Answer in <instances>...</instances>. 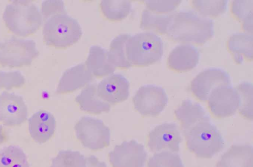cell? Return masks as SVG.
I'll return each mask as SVG.
<instances>
[{"label":"cell","mask_w":253,"mask_h":167,"mask_svg":"<svg viewBox=\"0 0 253 167\" xmlns=\"http://www.w3.org/2000/svg\"><path fill=\"white\" fill-rule=\"evenodd\" d=\"M174 114L180 122L183 134L198 123L210 120V117L202 106L190 100H183L174 111Z\"/></svg>","instance_id":"ac0fdd59"},{"label":"cell","mask_w":253,"mask_h":167,"mask_svg":"<svg viewBox=\"0 0 253 167\" xmlns=\"http://www.w3.org/2000/svg\"><path fill=\"white\" fill-rule=\"evenodd\" d=\"M26 82L23 75L19 71L0 70V89L11 90L23 87Z\"/></svg>","instance_id":"4dcf8cb0"},{"label":"cell","mask_w":253,"mask_h":167,"mask_svg":"<svg viewBox=\"0 0 253 167\" xmlns=\"http://www.w3.org/2000/svg\"><path fill=\"white\" fill-rule=\"evenodd\" d=\"M93 76L84 63L76 65L67 69L62 75L56 92L65 94L74 92L89 84Z\"/></svg>","instance_id":"2e32d148"},{"label":"cell","mask_w":253,"mask_h":167,"mask_svg":"<svg viewBox=\"0 0 253 167\" xmlns=\"http://www.w3.org/2000/svg\"><path fill=\"white\" fill-rule=\"evenodd\" d=\"M144 2L147 10L159 14L173 11L181 3V0H147Z\"/></svg>","instance_id":"1f68e13d"},{"label":"cell","mask_w":253,"mask_h":167,"mask_svg":"<svg viewBox=\"0 0 253 167\" xmlns=\"http://www.w3.org/2000/svg\"><path fill=\"white\" fill-rule=\"evenodd\" d=\"M217 167H253V147L249 144L232 145L221 156Z\"/></svg>","instance_id":"ffe728a7"},{"label":"cell","mask_w":253,"mask_h":167,"mask_svg":"<svg viewBox=\"0 0 253 167\" xmlns=\"http://www.w3.org/2000/svg\"><path fill=\"white\" fill-rule=\"evenodd\" d=\"M200 53L197 48L190 44L177 46L169 53L167 65L171 69L185 72L193 69L198 64Z\"/></svg>","instance_id":"e0dca14e"},{"label":"cell","mask_w":253,"mask_h":167,"mask_svg":"<svg viewBox=\"0 0 253 167\" xmlns=\"http://www.w3.org/2000/svg\"><path fill=\"white\" fill-rule=\"evenodd\" d=\"M82 35L77 20L67 13L54 15L45 21L42 35L45 44L57 49H65L77 43Z\"/></svg>","instance_id":"277c9868"},{"label":"cell","mask_w":253,"mask_h":167,"mask_svg":"<svg viewBox=\"0 0 253 167\" xmlns=\"http://www.w3.org/2000/svg\"><path fill=\"white\" fill-rule=\"evenodd\" d=\"M23 150L17 146L9 145L0 151V167H29Z\"/></svg>","instance_id":"d4e9b609"},{"label":"cell","mask_w":253,"mask_h":167,"mask_svg":"<svg viewBox=\"0 0 253 167\" xmlns=\"http://www.w3.org/2000/svg\"><path fill=\"white\" fill-rule=\"evenodd\" d=\"M207 101L211 113L223 118L233 115L238 110L240 99L235 88L231 85H221L211 92Z\"/></svg>","instance_id":"9c48e42d"},{"label":"cell","mask_w":253,"mask_h":167,"mask_svg":"<svg viewBox=\"0 0 253 167\" xmlns=\"http://www.w3.org/2000/svg\"><path fill=\"white\" fill-rule=\"evenodd\" d=\"M28 107L23 98L4 91L0 94V121L7 126H16L28 118Z\"/></svg>","instance_id":"4fadbf2b"},{"label":"cell","mask_w":253,"mask_h":167,"mask_svg":"<svg viewBox=\"0 0 253 167\" xmlns=\"http://www.w3.org/2000/svg\"><path fill=\"white\" fill-rule=\"evenodd\" d=\"M182 137L177 125L174 123H164L156 126L149 133L147 145L152 152L167 150L177 152Z\"/></svg>","instance_id":"8fae6325"},{"label":"cell","mask_w":253,"mask_h":167,"mask_svg":"<svg viewBox=\"0 0 253 167\" xmlns=\"http://www.w3.org/2000/svg\"><path fill=\"white\" fill-rule=\"evenodd\" d=\"M221 85H231L229 74L219 68H210L200 72L191 81L190 90L201 101H206L211 92Z\"/></svg>","instance_id":"7c38bea8"},{"label":"cell","mask_w":253,"mask_h":167,"mask_svg":"<svg viewBox=\"0 0 253 167\" xmlns=\"http://www.w3.org/2000/svg\"><path fill=\"white\" fill-rule=\"evenodd\" d=\"M227 0H194L192 1L194 9L206 17H217L227 10Z\"/></svg>","instance_id":"83f0119b"},{"label":"cell","mask_w":253,"mask_h":167,"mask_svg":"<svg viewBox=\"0 0 253 167\" xmlns=\"http://www.w3.org/2000/svg\"><path fill=\"white\" fill-rule=\"evenodd\" d=\"M39 55L36 42L12 36L0 42V65L10 68L30 65Z\"/></svg>","instance_id":"8992f818"},{"label":"cell","mask_w":253,"mask_h":167,"mask_svg":"<svg viewBox=\"0 0 253 167\" xmlns=\"http://www.w3.org/2000/svg\"><path fill=\"white\" fill-rule=\"evenodd\" d=\"M31 138L37 143L47 142L54 135L56 122L50 112L42 110L34 113L28 120Z\"/></svg>","instance_id":"9a60e30c"},{"label":"cell","mask_w":253,"mask_h":167,"mask_svg":"<svg viewBox=\"0 0 253 167\" xmlns=\"http://www.w3.org/2000/svg\"><path fill=\"white\" fill-rule=\"evenodd\" d=\"M168 101L165 90L152 84L141 86L132 99L135 109L141 115L149 117L159 115L165 108Z\"/></svg>","instance_id":"ba28073f"},{"label":"cell","mask_w":253,"mask_h":167,"mask_svg":"<svg viewBox=\"0 0 253 167\" xmlns=\"http://www.w3.org/2000/svg\"><path fill=\"white\" fill-rule=\"evenodd\" d=\"M147 158L144 146L134 140L122 142L109 153L112 167H143Z\"/></svg>","instance_id":"30bf717a"},{"label":"cell","mask_w":253,"mask_h":167,"mask_svg":"<svg viewBox=\"0 0 253 167\" xmlns=\"http://www.w3.org/2000/svg\"><path fill=\"white\" fill-rule=\"evenodd\" d=\"M184 135L189 150L199 158H212L224 146L221 133L210 120L198 123Z\"/></svg>","instance_id":"3957f363"},{"label":"cell","mask_w":253,"mask_h":167,"mask_svg":"<svg viewBox=\"0 0 253 167\" xmlns=\"http://www.w3.org/2000/svg\"><path fill=\"white\" fill-rule=\"evenodd\" d=\"M253 1L236 0L232 2L231 11L242 22V28L247 33L253 34Z\"/></svg>","instance_id":"484cf974"},{"label":"cell","mask_w":253,"mask_h":167,"mask_svg":"<svg viewBox=\"0 0 253 167\" xmlns=\"http://www.w3.org/2000/svg\"><path fill=\"white\" fill-rule=\"evenodd\" d=\"M126 58L131 66H147L159 61L163 54V44L157 35L145 32L131 35L125 45Z\"/></svg>","instance_id":"5b68a950"},{"label":"cell","mask_w":253,"mask_h":167,"mask_svg":"<svg viewBox=\"0 0 253 167\" xmlns=\"http://www.w3.org/2000/svg\"><path fill=\"white\" fill-rule=\"evenodd\" d=\"M86 167H107L106 164L103 161H100L94 155L85 157Z\"/></svg>","instance_id":"836d02e7"},{"label":"cell","mask_w":253,"mask_h":167,"mask_svg":"<svg viewBox=\"0 0 253 167\" xmlns=\"http://www.w3.org/2000/svg\"><path fill=\"white\" fill-rule=\"evenodd\" d=\"M97 85L90 84L86 86L76 96L75 101L80 109L93 114H100L110 111L111 105L103 100L97 93Z\"/></svg>","instance_id":"d6986e66"},{"label":"cell","mask_w":253,"mask_h":167,"mask_svg":"<svg viewBox=\"0 0 253 167\" xmlns=\"http://www.w3.org/2000/svg\"><path fill=\"white\" fill-rule=\"evenodd\" d=\"M96 88L99 97L110 105L125 101L130 94L129 82L120 74L106 76L97 85Z\"/></svg>","instance_id":"5bb4252c"},{"label":"cell","mask_w":253,"mask_h":167,"mask_svg":"<svg viewBox=\"0 0 253 167\" xmlns=\"http://www.w3.org/2000/svg\"><path fill=\"white\" fill-rule=\"evenodd\" d=\"M74 130L77 138L85 148L96 151L110 144V129L100 119L83 116L76 123Z\"/></svg>","instance_id":"52a82bcc"},{"label":"cell","mask_w":253,"mask_h":167,"mask_svg":"<svg viewBox=\"0 0 253 167\" xmlns=\"http://www.w3.org/2000/svg\"><path fill=\"white\" fill-rule=\"evenodd\" d=\"M140 28L166 34L175 41L197 44H204L214 35L213 20L192 11L162 15L145 9L141 14Z\"/></svg>","instance_id":"6da1fadb"},{"label":"cell","mask_w":253,"mask_h":167,"mask_svg":"<svg viewBox=\"0 0 253 167\" xmlns=\"http://www.w3.org/2000/svg\"><path fill=\"white\" fill-rule=\"evenodd\" d=\"M130 36L127 33L120 34L110 43L107 51L108 59L115 68L128 69L132 66L126 58L125 51V45Z\"/></svg>","instance_id":"603a6c76"},{"label":"cell","mask_w":253,"mask_h":167,"mask_svg":"<svg viewBox=\"0 0 253 167\" xmlns=\"http://www.w3.org/2000/svg\"><path fill=\"white\" fill-rule=\"evenodd\" d=\"M100 8L104 16L111 21H119L126 18L132 9L131 2L126 0H103Z\"/></svg>","instance_id":"cb8c5ba5"},{"label":"cell","mask_w":253,"mask_h":167,"mask_svg":"<svg viewBox=\"0 0 253 167\" xmlns=\"http://www.w3.org/2000/svg\"><path fill=\"white\" fill-rule=\"evenodd\" d=\"M93 77H106L115 71V67L111 64L107 56V51L98 45L92 46L84 63Z\"/></svg>","instance_id":"44dd1931"},{"label":"cell","mask_w":253,"mask_h":167,"mask_svg":"<svg viewBox=\"0 0 253 167\" xmlns=\"http://www.w3.org/2000/svg\"><path fill=\"white\" fill-rule=\"evenodd\" d=\"M148 167H185L180 156L175 152L164 150L155 153L147 163Z\"/></svg>","instance_id":"f546056e"},{"label":"cell","mask_w":253,"mask_h":167,"mask_svg":"<svg viewBox=\"0 0 253 167\" xmlns=\"http://www.w3.org/2000/svg\"><path fill=\"white\" fill-rule=\"evenodd\" d=\"M40 11L44 21L54 15L67 13L64 2L57 0H46L43 2Z\"/></svg>","instance_id":"d6a6232c"},{"label":"cell","mask_w":253,"mask_h":167,"mask_svg":"<svg viewBox=\"0 0 253 167\" xmlns=\"http://www.w3.org/2000/svg\"><path fill=\"white\" fill-rule=\"evenodd\" d=\"M240 99L238 109L240 114L245 119L252 121L253 111V84L249 82H243L236 88Z\"/></svg>","instance_id":"f1b7e54d"},{"label":"cell","mask_w":253,"mask_h":167,"mask_svg":"<svg viewBox=\"0 0 253 167\" xmlns=\"http://www.w3.org/2000/svg\"><path fill=\"white\" fill-rule=\"evenodd\" d=\"M50 167H86V159L79 151L61 150L52 159Z\"/></svg>","instance_id":"4316f807"},{"label":"cell","mask_w":253,"mask_h":167,"mask_svg":"<svg viewBox=\"0 0 253 167\" xmlns=\"http://www.w3.org/2000/svg\"><path fill=\"white\" fill-rule=\"evenodd\" d=\"M253 34L247 33L233 34L228 41V48L233 54L234 59L238 64L242 63L243 57L253 60Z\"/></svg>","instance_id":"7402d4cb"},{"label":"cell","mask_w":253,"mask_h":167,"mask_svg":"<svg viewBox=\"0 0 253 167\" xmlns=\"http://www.w3.org/2000/svg\"><path fill=\"white\" fill-rule=\"evenodd\" d=\"M5 138L6 136L4 133L3 127L2 125H0V147L4 142Z\"/></svg>","instance_id":"e575fe53"},{"label":"cell","mask_w":253,"mask_h":167,"mask_svg":"<svg viewBox=\"0 0 253 167\" xmlns=\"http://www.w3.org/2000/svg\"><path fill=\"white\" fill-rule=\"evenodd\" d=\"M2 18L7 29L21 37L35 33L43 21L37 6L29 0H12L6 6Z\"/></svg>","instance_id":"7a4b0ae2"}]
</instances>
